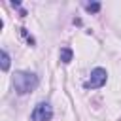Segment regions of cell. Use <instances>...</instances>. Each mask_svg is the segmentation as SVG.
I'll use <instances>...</instances> for the list:
<instances>
[{"mask_svg":"<svg viewBox=\"0 0 121 121\" xmlns=\"http://www.w3.org/2000/svg\"><path fill=\"white\" fill-rule=\"evenodd\" d=\"M40 79L36 74L32 72H15L13 74V87H15V93L17 95H26V93H32L36 87H38Z\"/></svg>","mask_w":121,"mask_h":121,"instance_id":"6da1fadb","label":"cell"},{"mask_svg":"<svg viewBox=\"0 0 121 121\" xmlns=\"http://www.w3.org/2000/svg\"><path fill=\"white\" fill-rule=\"evenodd\" d=\"M53 117V108L47 104V102H40L34 106L32 113H30V119L32 121H49Z\"/></svg>","mask_w":121,"mask_h":121,"instance_id":"7a4b0ae2","label":"cell"},{"mask_svg":"<svg viewBox=\"0 0 121 121\" xmlns=\"http://www.w3.org/2000/svg\"><path fill=\"white\" fill-rule=\"evenodd\" d=\"M106 79H108V72L104 68H95L91 72V78L87 79V87L89 89H98L106 83Z\"/></svg>","mask_w":121,"mask_h":121,"instance_id":"3957f363","label":"cell"},{"mask_svg":"<svg viewBox=\"0 0 121 121\" xmlns=\"http://www.w3.org/2000/svg\"><path fill=\"white\" fill-rule=\"evenodd\" d=\"M59 57H60V60H62L64 64H68V62L72 60L74 53H72V49H70V47H60V53H59Z\"/></svg>","mask_w":121,"mask_h":121,"instance_id":"277c9868","label":"cell"},{"mask_svg":"<svg viewBox=\"0 0 121 121\" xmlns=\"http://www.w3.org/2000/svg\"><path fill=\"white\" fill-rule=\"evenodd\" d=\"M0 60H2V70L6 72V70L9 68V55H8L6 49H2V53H0Z\"/></svg>","mask_w":121,"mask_h":121,"instance_id":"5b68a950","label":"cell"},{"mask_svg":"<svg viewBox=\"0 0 121 121\" xmlns=\"http://www.w3.org/2000/svg\"><path fill=\"white\" fill-rule=\"evenodd\" d=\"M85 9H87V11H91V13H96V11L100 9V4H98V2H91V4H87V6H85Z\"/></svg>","mask_w":121,"mask_h":121,"instance_id":"8992f818","label":"cell"},{"mask_svg":"<svg viewBox=\"0 0 121 121\" xmlns=\"http://www.w3.org/2000/svg\"><path fill=\"white\" fill-rule=\"evenodd\" d=\"M21 34H23V36L26 38V42H28L30 45H34V38H32V36H30L28 32H26V28H21Z\"/></svg>","mask_w":121,"mask_h":121,"instance_id":"52a82bcc","label":"cell"}]
</instances>
